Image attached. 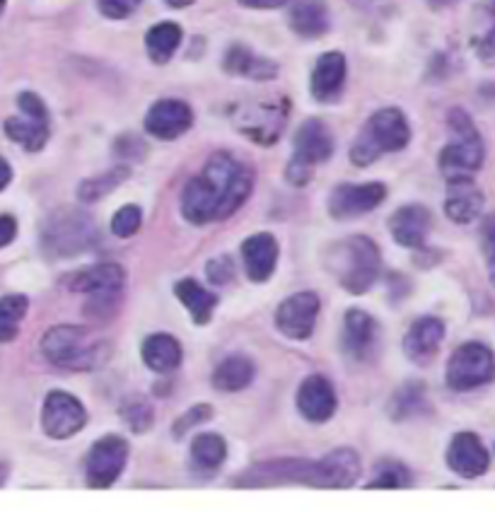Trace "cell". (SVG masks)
Here are the masks:
<instances>
[{"mask_svg":"<svg viewBox=\"0 0 495 512\" xmlns=\"http://www.w3.org/2000/svg\"><path fill=\"white\" fill-rule=\"evenodd\" d=\"M355 8H370V5H375L377 0H351Z\"/></svg>","mask_w":495,"mask_h":512,"instance_id":"54","label":"cell"},{"mask_svg":"<svg viewBox=\"0 0 495 512\" xmlns=\"http://www.w3.org/2000/svg\"><path fill=\"white\" fill-rule=\"evenodd\" d=\"M447 124H450L452 141L440 153V172L445 174L447 182H452V179H467L481 170L483 155H486L483 141L479 131H476L474 121L462 109H452Z\"/></svg>","mask_w":495,"mask_h":512,"instance_id":"5","label":"cell"},{"mask_svg":"<svg viewBox=\"0 0 495 512\" xmlns=\"http://www.w3.org/2000/svg\"><path fill=\"white\" fill-rule=\"evenodd\" d=\"M491 457L474 433H457L447 447V467L462 479H479L486 474Z\"/></svg>","mask_w":495,"mask_h":512,"instance_id":"17","label":"cell"},{"mask_svg":"<svg viewBox=\"0 0 495 512\" xmlns=\"http://www.w3.org/2000/svg\"><path fill=\"white\" fill-rule=\"evenodd\" d=\"M428 406V399H425V387L423 384H406L399 392L392 397V404H389V416L394 421H406V418L421 416Z\"/></svg>","mask_w":495,"mask_h":512,"instance_id":"35","label":"cell"},{"mask_svg":"<svg viewBox=\"0 0 495 512\" xmlns=\"http://www.w3.org/2000/svg\"><path fill=\"white\" fill-rule=\"evenodd\" d=\"M380 266V247L365 235L346 237L326 254V269L334 273L343 290L353 295L368 293L380 276Z\"/></svg>","mask_w":495,"mask_h":512,"instance_id":"3","label":"cell"},{"mask_svg":"<svg viewBox=\"0 0 495 512\" xmlns=\"http://www.w3.org/2000/svg\"><path fill=\"white\" fill-rule=\"evenodd\" d=\"M42 353L51 365L63 370H97L112 358V343L92 329L61 324L49 329L42 339Z\"/></svg>","mask_w":495,"mask_h":512,"instance_id":"2","label":"cell"},{"mask_svg":"<svg viewBox=\"0 0 495 512\" xmlns=\"http://www.w3.org/2000/svg\"><path fill=\"white\" fill-rule=\"evenodd\" d=\"M128 459V442L121 435H104L87 455V486L109 488L121 476Z\"/></svg>","mask_w":495,"mask_h":512,"instance_id":"11","label":"cell"},{"mask_svg":"<svg viewBox=\"0 0 495 512\" xmlns=\"http://www.w3.org/2000/svg\"><path fill=\"white\" fill-rule=\"evenodd\" d=\"M5 3H8V0H0V15H3V10H5Z\"/></svg>","mask_w":495,"mask_h":512,"instance_id":"56","label":"cell"},{"mask_svg":"<svg viewBox=\"0 0 495 512\" xmlns=\"http://www.w3.org/2000/svg\"><path fill=\"white\" fill-rule=\"evenodd\" d=\"M389 230H392V237L401 247L423 249L430 230H433V215L425 206H404L392 215Z\"/></svg>","mask_w":495,"mask_h":512,"instance_id":"21","label":"cell"},{"mask_svg":"<svg viewBox=\"0 0 495 512\" xmlns=\"http://www.w3.org/2000/svg\"><path fill=\"white\" fill-rule=\"evenodd\" d=\"M17 104H20L22 114L34 116V119L49 121V109H46V104L42 102V97L34 95V92H22V95L17 97Z\"/></svg>","mask_w":495,"mask_h":512,"instance_id":"44","label":"cell"},{"mask_svg":"<svg viewBox=\"0 0 495 512\" xmlns=\"http://www.w3.org/2000/svg\"><path fill=\"white\" fill-rule=\"evenodd\" d=\"M411 486V471L401 462L394 459H384L375 467V476L368 484V488H406Z\"/></svg>","mask_w":495,"mask_h":512,"instance_id":"38","label":"cell"},{"mask_svg":"<svg viewBox=\"0 0 495 512\" xmlns=\"http://www.w3.org/2000/svg\"><path fill=\"white\" fill-rule=\"evenodd\" d=\"M179 44H182V27L174 25V22H160L145 34V49L155 63L170 61Z\"/></svg>","mask_w":495,"mask_h":512,"instance_id":"32","label":"cell"},{"mask_svg":"<svg viewBox=\"0 0 495 512\" xmlns=\"http://www.w3.org/2000/svg\"><path fill=\"white\" fill-rule=\"evenodd\" d=\"M297 409L310 423H326L336 413V392L322 375L307 377L297 389Z\"/></svg>","mask_w":495,"mask_h":512,"instance_id":"19","label":"cell"},{"mask_svg":"<svg viewBox=\"0 0 495 512\" xmlns=\"http://www.w3.org/2000/svg\"><path fill=\"white\" fill-rule=\"evenodd\" d=\"M174 295H177L179 302L186 307V312L194 317L198 327L211 322L215 307H218V295L206 290L203 285H198L196 281H191V278H184V281L174 285Z\"/></svg>","mask_w":495,"mask_h":512,"instance_id":"28","label":"cell"},{"mask_svg":"<svg viewBox=\"0 0 495 512\" xmlns=\"http://www.w3.org/2000/svg\"><path fill=\"white\" fill-rule=\"evenodd\" d=\"M167 5H172V8H186V5H191L194 0H165Z\"/></svg>","mask_w":495,"mask_h":512,"instance_id":"52","label":"cell"},{"mask_svg":"<svg viewBox=\"0 0 495 512\" xmlns=\"http://www.w3.org/2000/svg\"><path fill=\"white\" fill-rule=\"evenodd\" d=\"M99 13L109 20H126L128 15H133L141 5V0H97Z\"/></svg>","mask_w":495,"mask_h":512,"instance_id":"42","label":"cell"},{"mask_svg":"<svg viewBox=\"0 0 495 512\" xmlns=\"http://www.w3.org/2000/svg\"><path fill=\"white\" fill-rule=\"evenodd\" d=\"M314 486L329 488V474H326V459H271V462L254 464L237 479L242 488H266V486Z\"/></svg>","mask_w":495,"mask_h":512,"instance_id":"6","label":"cell"},{"mask_svg":"<svg viewBox=\"0 0 495 512\" xmlns=\"http://www.w3.org/2000/svg\"><path fill=\"white\" fill-rule=\"evenodd\" d=\"M8 474H10L8 464H5V462H0V486H3L5 481H8Z\"/></svg>","mask_w":495,"mask_h":512,"instance_id":"53","label":"cell"},{"mask_svg":"<svg viewBox=\"0 0 495 512\" xmlns=\"http://www.w3.org/2000/svg\"><path fill=\"white\" fill-rule=\"evenodd\" d=\"M447 184H450V191H447V201H445L447 218L459 225L474 223V220L481 215V208H483V194L479 186L471 182V177L452 179V182Z\"/></svg>","mask_w":495,"mask_h":512,"instance_id":"22","label":"cell"},{"mask_svg":"<svg viewBox=\"0 0 495 512\" xmlns=\"http://www.w3.org/2000/svg\"><path fill=\"white\" fill-rule=\"evenodd\" d=\"M242 259L249 281H269L278 264V240L269 232H256L242 242Z\"/></svg>","mask_w":495,"mask_h":512,"instance_id":"20","label":"cell"},{"mask_svg":"<svg viewBox=\"0 0 495 512\" xmlns=\"http://www.w3.org/2000/svg\"><path fill=\"white\" fill-rule=\"evenodd\" d=\"M476 54H479L481 63H486V66H495V27L481 39L479 46H476Z\"/></svg>","mask_w":495,"mask_h":512,"instance_id":"47","label":"cell"},{"mask_svg":"<svg viewBox=\"0 0 495 512\" xmlns=\"http://www.w3.org/2000/svg\"><path fill=\"white\" fill-rule=\"evenodd\" d=\"M481 240H483V252H486L488 259H495V213L483 220Z\"/></svg>","mask_w":495,"mask_h":512,"instance_id":"46","label":"cell"},{"mask_svg":"<svg viewBox=\"0 0 495 512\" xmlns=\"http://www.w3.org/2000/svg\"><path fill=\"white\" fill-rule=\"evenodd\" d=\"M141 223H143L141 208L124 206L114 213L112 232L116 237H121V240H126V237H133L138 230H141Z\"/></svg>","mask_w":495,"mask_h":512,"instance_id":"40","label":"cell"},{"mask_svg":"<svg viewBox=\"0 0 495 512\" xmlns=\"http://www.w3.org/2000/svg\"><path fill=\"white\" fill-rule=\"evenodd\" d=\"M10 182H13V167H10V162L5 157H0V191Z\"/></svg>","mask_w":495,"mask_h":512,"instance_id":"50","label":"cell"},{"mask_svg":"<svg viewBox=\"0 0 495 512\" xmlns=\"http://www.w3.org/2000/svg\"><path fill=\"white\" fill-rule=\"evenodd\" d=\"M454 3H457V0H428V5H430V8H435V10L450 8V5H454Z\"/></svg>","mask_w":495,"mask_h":512,"instance_id":"51","label":"cell"},{"mask_svg":"<svg viewBox=\"0 0 495 512\" xmlns=\"http://www.w3.org/2000/svg\"><path fill=\"white\" fill-rule=\"evenodd\" d=\"M387 199V186L380 182L368 184H341L329 199V213L336 220H351L358 215L375 211Z\"/></svg>","mask_w":495,"mask_h":512,"instance_id":"14","label":"cell"},{"mask_svg":"<svg viewBox=\"0 0 495 512\" xmlns=\"http://www.w3.org/2000/svg\"><path fill=\"white\" fill-rule=\"evenodd\" d=\"M324 459L326 474H329V488H351L360 479V457L351 447H339Z\"/></svg>","mask_w":495,"mask_h":512,"instance_id":"31","label":"cell"},{"mask_svg":"<svg viewBox=\"0 0 495 512\" xmlns=\"http://www.w3.org/2000/svg\"><path fill=\"white\" fill-rule=\"evenodd\" d=\"M290 27L300 37L317 39L329 29V8L324 0H297L290 10Z\"/></svg>","mask_w":495,"mask_h":512,"instance_id":"27","label":"cell"},{"mask_svg":"<svg viewBox=\"0 0 495 512\" xmlns=\"http://www.w3.org/2000/svg\"><path fill=\"white\" fill-rule=\"evenodd\" d=\"M411 141V126L399 109H380L368 119L351 148L353 165L368 167L384 153H399Z\"/></svg>","mask_w":495,"mask_h":512,"instance_id":"4","label":"cell"},{"mask_svg":"<svg viewBox=\"0 0 495 512\" xmlns=\"http://www.w3.org/2000/svg\"><path fill=\"white\" fill-rule=\"evenodd\" d=\"M377 336H380V327H377L372 314L363 310H351L346 314L341 331V348L355 363H368V360L375 358Z\"/></svg>","mask_w":495,"mask_h":512,"instance_id":"15","label":"cell"},{"mask_svg":"<svg viewBox=\"0 0 495 512\" xmlns=\"http://www.w3.org/2000/svg\"><path fill=\"white\" fill-rule=\"evenodd\" d=\"M244 8H256V10H271L281 8V5L288 3V0H240Z\"/></svg>","mask_w":495,"mask_h":512,"instance_id":"49","label":"cell"},{"mask_svg":"<svg viewBox=\"0 0 495 512\" xmlns=\"http://www.w3.org/2000/svg\"><path fill=\"white\" fill-rule=\"evenodd\" d=\"M488 273H491V283L495 285V259H491V269H488Z\"/></svg>","mask_w":495,"mask_h":512,"instance_id":"55","label":"cell"},{"mask_svg":"<svg viewBox=\"0 0 495 512\" xmlns=\"http://www.w3.org/2000/svg\"><path fill=\"white\" fill-rule=\"evenodd\" d=\"M5 136L10 141L22 145L29 153H39L49 141V121L34 119V116H13V119L5 121Z\"/></svg>","mask_w":495,"mask_h":512,"instance_id":"29","label":"cell"},{"mask_svg":"<svg viewBox=\"0 0 495 512\" xmlns=\"http://www.w3.org/2000/svg\"><path fill=\"white\" fill-rule=\"evenodd\" d=\"M225 71L232 75H242V78H252V80H271L276 78L278 66L271 61V58L256 56L252 49L247 46H232L227 49L225 54Z\"/></svg>","mask_w":495,"mask_h":512,"instance_id":"25","label":"cell"},{"mask_svg":"<svg viewBox=\"0 0 495 512\" xmlns=\"http://www.w3.org/2000/svg\"><path fill=\"white\" fill-rule=\"evenodd\" d=\"M194 126V112L182 100H160L145 116V131L160 141H174Z\"/></svg>","mask_w":495,"mask_h":512,"instance_id":"16","label":"cell"},{"mask_svg":"<svg viewBox=\"0 0 495 512\" xmlns=\"http://www.w3.org/2000/svg\"><path fill=\"white\" fill-rule=\"evenodd\" d=\"M208 278L215 285H227L235 278V266H232L230 256H218V259L208 261Z\"/></svg>","mask_w":495,"mask_h":512,"instance_id":"43","label":"cell"},{"mask_svg":"<svg viewBox=\"0 0 495 512\" xmlns=\"http://www.w3.org/2000/svg\"><path fill=\"white\" fill-rule=\"evenodd\" d=\"M97 237L95 220L78 208H61L44 220L42 244L51 256H75L92 247Z\"/></svg>","mask_w":495,"mask_h":512,"instance_id":"7","label":"cell"},{"mask_svg":"<svg viewBox=\"0 0 495 512\" xmlns=\"http://www.w3.org/2000/svg\"><path fill=\"white\" fill-rule=\"evenodd\" d=\"M124 283H126V273L116 264L92 266V269H85L68 278V288H71L73 293H87V295L121 293Z\"/></svg>","mask_w":495,"mask_h":512,"instance_id":"24","label":"cell"},{"mask_svg":"<svg viewBox=\"0 0 495 512\" xmlns=\"http://www.w3.org/2000/svg\"><path fill=\"white\" fill-rule=\"evenodd\" d=\"M346 83V56L339 51L319 56L317 66L312 71V95L314 100L329 102L341 92Z\"/></svg>","mask_w":495,"mask_h":512,"instance_id":"23","label":"cell"},{"mask_svg":"<svg viewBox=\"0 0 495 512\" xmlns=\"http://www.w3.org/2000/svg\"><path fill=\"white\" fill-rule=\"evenodd\" d=\"M116 153H119L121 157H133V160H138V157L145 155V143L138 141L136 136H124L116 141Z\"/></svg>","mask_w":495,"mask_h":512,"instance_id":"45","label":"cell"},{"mask_svg":"<svg viewBox=\"0 0 495 512\" xmlns=\"http://www.w3.org/2000/svg\"><path fill=\"white\" fill-rule=\"evenodd\" d=\"M227 445L218 433H203L191 442V459L201 471H215L225 462Z\"/></svg>","mask_w":495,"mask_h":512,"instance_id":"33","label":"cell"},{"mask_svg":"<svg viewBox=\"0 0 495 512\" xmlns=\"http://www.w3.org/2000/svg\"><path fill=\"white\" fill-rule=\"evenodd\" d=\"M17 237V220L13 215H0V249L8 247Z\"/></svg>","mask_w":495,"mask_h":512,"instance_id":"48","label":"cell"},{"mask_svg":"<svg viewBox=\"0 0 495 512\" xmlns=\"http://www.w3.org/2000/svg\"><path fill=\"white\" fill-rule=\"evenodd\" d=\"M121 293H97L90 295L85 305V317L92 322H109L119 312Z\"/></svg>","mask_w":495,"mask_h":512,"instance_id":"39","label":"cell"},{"mask_svg":"<svg viewBox=\"0 0 495 512\" xmlns=\"http://www.w3.org/2000/svg\"><path fill=\"white\" fill-rule=\"evenodd\" d=\"M495 377V356L483 343H464L452 353L447 363V384L454 392H471V389L488 384Z\"/></svg>","mask_w":495,"mask_h":512,"instance_id":"10","label":"cell"},{"mask_svg":"<svg viewBox=\"0 0 495 512\" xmlns=\"http://www.w3.org/2000/svg\"><path fill=\"white\" fill-rule=\"evenodd\" d=\"M254 174L230 153H215L201 174L186 184L182 213L191 225L225 220L252 196Z\"/></svg>","mask_w":495,"mask_h":512,"instance_id":"1","label":"cell"},{"mask_svg":"<svg viewBox=\"0 0 495 512\" xmlns=\"http://www.w3.org/2000/svg\"><path fill=\"white\" fill-rule=\"evenodd\" d=\"M119 413H121V421H124L133 433H148L155 423L153 404H150L145 397H141V394L126 397Z\"/></svg>","mask_w":495,"mask_h":512,"instance_id":"37","label":"cell"},{"mask_svg":"<svg viewBox=\"0 0 495 512\" xmlns=\"http://www.w3.org/2000/svg\"><path fill=\"white\" fill-rule=\"evenodd\" d=\"M254 363L247 356H230L213 372V387L220 392H240L254 380Z\"/></svg>","mask_w":495,"mask_h":512,"instance_id":"30","label":"cell"},{"mask_svg":"<svg viewBox=\"0 0 495 512\" xmlns=\"http://www.w3.org/2000/svg\"><path fill=\"white\" fill-rule=\"evenodd\" d=\"M128 167H114V170L97 174V177L85 179L78 189V199L83 203H95L104 199L107 194H112L116 186H121L128 179Z\"/></svg>","mask_w":495,"mask_h":512,"instance_id":"36","label":"cell"},{"mask_svg":"<svg viewBox=\"0 0 495 512\" xmlns=\"http://www.w3.org/2000/svg\"><path fill=\"white\" fill-rule=\"evenodd\" d=\"M334 155V136L322 119H307L297 128L295 155L290 160L285 177L293 186H305L312 179L314 167Z\"/></svg>","mask_w":495,"mask_h":512,"instance_id":"9","label":"cell"},{"mask_svg":"<svg viewBox=\"0 0 495 512\" xmlns=\"http://www.w3.org/2000/svg\"><path fill=\"white\" fill-rule=\"evenodd\" d=\"M288 114L290 100H285L283 95H273L252 102H240L232 109V121H235L237 131L252 138L254 143L273 145L283 136Z\"/></svg>","mask_w":495,"mask_h":512,"instance_id":"8","label":"cell"},{"mask_svg":"<svg viewBox=\"0 0 495 512\" xmlns=\"http://www.w3.org/2000/svg\"><path fill=\"white\" fill-rule=\"evenodd\" d=\"M319 295L312 293V290H305V293H295L290 298L281 302V307L276 310V327L283 336L295 341L310 339L314 324H317L319 317Z\"/></svg>","mask_w":495,"mask_h":512,"instance_id":"13","label":"cell"},{"mask_svg":"<svg viewBox=\"0 0 495 512\" xmlns=\"http://www.w3.org/2000/svg\"><path fill=\"white\" fill-rule=\"evenodd\" d=\"M87 423V411L85 406L80 404L73 394L61 392H51L44 401L42 409V428L49 438L54 440H68L73 438L75 433L85 428Z\"/></svg>","mask_w":495,"mask_h":512,"instance_id":"12","label":"cell"},{"mask_svg":"<svg viewBox=\"0 0 495 512\" xmlns=\"http://www.w3.org/2000/svg\"><path fill=\"white\" fill-rule=\"evenodd\" d=\"M141 356H143V363L148 365L150 370L165 375V372H172L179 368L184 353H182V346H179V341L174 339V336L153 334L143 341Z\"/></svg>","mask_w":495,"mask_h":512,"instance_id":"26","label":"cell"},{"mask_svg":"<svg viewBox=\"0 0 495 512\" xmlns=\"http://www.w3.org/2000/svg\"><path fill=\"white\" fill-rule=\"evenodd\" d=\"M29 310L25 295H3L0 298V343H10L20 334V324Z\"/></svg>","mask_w":495,"mask_h":512,"instance_id":"34","label":"cell"},{"mask_svg":"<svg viewBox=\"0 0 495 512\" xmlns=\"http://www.w3.org/2000/svg\"><path fill=\"white\" fill-rule=\"evenodd\" d=\"M445 339V324L438 317H421L411 324L404 336V353L411 363L428 365L438 356L440 343Z\"/></svg>","mask_w":495,"mask_h":512,"instance_id":"18","label":"cell"},{"mask_svg":"<svg viewBox=\"0 0 495 512\" xmlns=\"http://www.w3.org/2000/svg\"><path fill=\"white\" fill-rule=\"evenodd\" d=\"M211 416H213V406L211 404L191 406V409L186 411L184 416L177 418V423H174V428H172V435H174V438H184V435L189 433L191 428H196V426H201V423L211 421Z\"/></svg>","mask_w":495,"mask_h":512,"instance_id":"41","label":"cell"}]
</instances>
